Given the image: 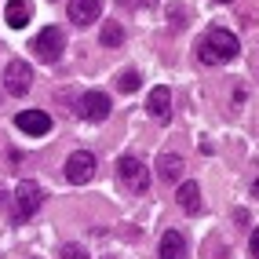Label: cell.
Listing matches in <instances>:
<instances>
[{
    "mask_svg": "<svg viewBox=\"0 0 259 259\" xmlns=\"http://www.w3.org/2000/svg\"><path fill=\"white\" fill-rule=\"evenodd\" d=\"M237 51H241V40L234 37L230 29H208V33H204V40L197 44V59L204 66H219V62L237 59Z\"/></svg>",
    "mask_w": 259,
    "mask_h": 259,
    "instance_id": "obj_1",
    "label": "cell"
},
{
    "mask_svg": "<svg viewBox=\"0 0 259 259\" xmlns=\"http://www.w3.org/2000/svg\"><path fill=\"white\" fill-rule=\"evenodd\" d=\"M40 204H44V190L40 183H33V179H22L19 186H15V201H11V219L15 223H26L40 212Z\"/></svg>",
    "mask_w": 259,
    "mask_h": 259,
    "instance_id": "obj_2",
    "label": "cell"
},
{
    "mask_svg": "<svg viewBox=\"0 0 259 259\" xmlns=\"http://www.w3.org/2000/svg\"><path fill=\"white\" fill-rule=\"evenodd\" d=\"M117 176H120V186L132 190V194H146L150 186V171L139 157H120L117 161Z\"/></svg>",
    "mask_w": 259,
    "mask_h": 259,
    "instance_id": "obj_3",
    "label": "cell"
},
{
    "mask_svg": "<svg viewBox=\"0 0 259 259\" xmlns=\"http://www.w3.org/2000/svg\"><path fill=\"white\" fill-rule=\"evenodd\" d=\"M33 51H37L44 62H59V59H62V51H66V33H62L59 26L40 29L37 37H33Z\"/></svg>",
    "mask_w": 259,
    "mask_h": 259,
    "instance_id": "obj_4",
    "label": "cell"
},
{
    "mask_svg": "<svg viewBox=\"0 0 259 259\" xmlns=\"http://www.w3.org/2000/svg\"><path fill=\"white\" fill-rule=\"evenodd\" d=\"M4 88H8V95H26V92L33 88V66L22 62V59L8 62V70H4Z\"/></svg>",
    "mask_w": 259,
    "mask_h": 259,
    "instance_id": "obj_5",
    "label": "cell"
},
{
    "mask_svg": "<svg viewBox=\"0 0 259 259\" xmlns=\"http://www.w3.org/2000/svg\"><path fill=\"white\" fill-rule=\"evenodd\" d=\"M92 176H95V157H92L88 150H77V153L66 157V179H70L73 186L92 183Z\"/></svg>",
    "mask_w": 259,
    "mask_h": 259,
    "instance_id": "obj_6",
    "label": "cell"
},
{
    "mask_svg": "<svg viewBox=\"0 0 259 259\" xmlns=\"http://www.w3.org/2000/svg\"><path fill=\"white\" fill-rule=\"evenodd\" d=\"M15 124H19L22 135H33V139H40V135L51 132V117L44 110H22L19 117H15Z\"/></svg>",
    "mask_w": 259,
    "mask_h": 259,
    "instance_id": "obj_7",
    "label": "cell"
},
{
    "mask_svg": "<svg viewBox=\"0 0 259 259\" xmlns=\"http://www.w3.org/2000/svg\"><path fill=\"white\" fill-rule=\"evenodd\" d=\"M66 15H70L73 26H92L102 15V0H70V4H66Z\"/></svg>",
    "mask_w": 259,
    "mask_h": 259,
    "instance_id": "obj_8",
    "label": "cell"
},
{
    "mask_svg": "<svg viewBox=\"0 0 259 259\" xmlns=\"http://www.w3.org/2000/svg\"><path fill=\"white\" fill-rule=\"evenodd\" d=\"M80 117L84 120H106L110 117V99H106V92H84L80 95Z\"/></svg>",
    "mask_w": 259,
    "mask_h": 259,
    "instance_id": "obj_9",
    "label": "cell"
},
{
    "mask_svg": "<svg viewBox=\"0 0 259 259\" xmlns=\"http://www.w3.org/2000/svg\"><path fill=\"white\" fill-rule=\"evenodd\" d=\"M157 259H186V237L179 230H164L161 248H157Z\"/></svg>",
    "mask_w": 259,
    "mask_h": 259,
    "instance_id": "obj_10",
    "label": "cell"
},
{
    "mask_svg": "<svg viewBox=\"0 0 259 259\" xmlns=\"http://www.w3.org/2000/svg\"><path fill=\"white\" fill-rule=\"evenodd\" d=\"M4 19H8V26H11V29H22V26L33 19V4H29V0H8Z\"/></svg>",
    "mask_w": 259,
    "mask_h": 259,
    "instance_id": "obj_11",
    "label": "cell"
},
{
    "mask_svg": "<svg viewBox=\"0 0 259 259\" xmlns=\"http://www.w3.org/2000/svg\"><path fill=\"white\" fill-rule=\"evenodd\" d=\"M176 201H179V208H183L186 215H197V212H201V186H197V183H183L179 194H176Z\"/></svg>",
    "mask_w": 259,
    "mask_h": 259,
    "instance_id": "obj_12",
    "label": "cell"
},
{
    "mask_svg": "<svg viewBox=\"0 0 259 259\" xmlns=\"http://www.w3.org/2000/svg\"><path fill=\"white\" fill-rule=\"evenodd\" d=\"M146 106H150V117L168 120V117H171V92H168V88H153Z\"/></svg>",
    "mask_w": 259,
    "mask_h": 259,
    "instance_id": "obj_13",
    "label": "cell"
},
{
    "mask_svg": "<svg viewBox=\"0 0 259 259\" xmlns=\"http://www.w3.org/2000/svg\"><path fill=\"white\" fill-rule=\"evenodd\" d=\"M157 176L164 183H176L183 176V157H179V153H161V157H157Z\"/></svg>",
    "mask_w": 259,
    "mask_h": 259,
    "instance_id": "obj_14",
    "label": "cell"
},
{
    "mask_svg": "<svg viewBox=\"0 0 259 259\" xmlns=\"http://www.w3.org/2000/svg\"><path fill=\"white\" fill-rule=\"evenodd\" d=\"M99 40H102V48H120V44H124V29H120V22H106L99 29Z\"/></svg>",
    "mask_w": 259,
    "mask_h": 259,
    "instance_id": "obj_15",
    "label": "cell"
},
{
    "mask_svg": "<svg viewBox=\"0 0 259 259\" xmlns=\"http://www.w3.org/2000/svg\"><path fill=\"white\" fill-rule=\"evenodd\" d=\"M139 84H143V80H139V73H135V70H124V73L117 77V88L124 92V95H132L135 88H139Z\"/></svg>",
    "mask_w": 259,
    "mask_h": 259,
    "instance_id": "obj_16",
    "label": "cell"
},
{
    "mask_svg": "<svg viewBox=\"0 0 259 259\" xmlns=\"http://www.w3.org/2000/svg\"><path fill=\"white\" fill-rule=\"evenodd\" d=\"M62 259H88V248L77 245V241H66V245H62Z\"/></svg>",
    "mask_w": 259,
    "mask_h": 259,
    "instance_id": "obj_17",
    "label": "cell"
},
{
    "mask_svg": "<svg viewBox=\"0 0 259 259\" xmlns=\"http://www.w3.org/2000/svg\"><path fill=\"white\" fill-rule=\"evenodd\" d=\"M117 4H124V8H157V0H117Z\"/></svg>",
    "mask_w": 259,
    "mask_h": 259,
    "instance_id": "obj_18",
    "label": "cell"
},
{
    "mask_svg": "<svg viewBox=\"0 0 259 259\" xmlns=\"http://www.w3.org/2000/svg\"><path fill=\"white\" fill-rule=\"evenodd\" d=\"M183 22H186V15H183V8H171V26H176V33L183 29Z\"/></svg>",
    "mask_w": 259,
    "mask_h": 259,
    "instance_id": "obj_19",
    "label": "cell"
},
{
    "mask_svg": "<svg viewBox=\"0 0 259 259\" xmlns=\"http://www.w3.org/2000/svg\"><path fill=\"white\" fill-rule=\"evenodd\" d=\"M248 248H252V255L259 259V230H252V237H248Z\"/></svg>",
    "mask_w": 259,
    "mask_h": 259,
    "instance_id": "obj_20",
    "label": "cell"
},
{
    "mask_svg": "<svg viewBox=\"0 0 259 259\" xmlns=\"http://www.w3.org/2000/svg\"><path fill=\"white\" fill-rule=\"evenodd\" d=\"M0 208H8V212H11V204H8V190H4V186H0Z\"/></svg>",
    "mask_w": 259,
    "mask_h": 259,
    "instance_id": "obj_21",
    "label": "cell"
},
{
    "mask_svg": "<svg viewBox=\"0 0 259 259\" xmlns=\"http://www.w3.org/2000/svg\"><path fill=\"white\" fill-rule=\"evenodd\" d=\"M252 194H255V197H259V179H255V183H252Z\"/></svg>",
    "mask_w": 259,
    "mask_h": 259,
    "instance_id": "obj_22",
    "label": "cell"
},
{
    "mask_svg": "<svg viewBox=\"0 0 259 259\" xmlns=\"http://www.w3.org/2000/svg\"><path fill=\"white\" fill-rule=\"evenodd\" d=\"M219 4H234V0H219Z\"/></svg>",
    "mask_w": 259,
    "mask_h": 259,
    "instance_id": "obj_23",
    "label": "cell"
}]
</instances>
